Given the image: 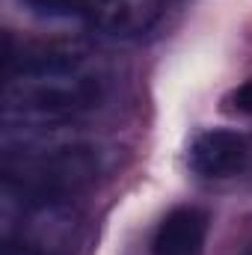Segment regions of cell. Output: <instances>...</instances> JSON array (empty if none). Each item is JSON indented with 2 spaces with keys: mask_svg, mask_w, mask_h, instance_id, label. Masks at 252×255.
Here are the masks:
<instances>
[{
  "mask_svg": "<svg viewBox=\"0 0 252 255\" xmlns=\"http://www.w3.org/2000/svg\"><path fill=\"white\" fill-rule=\"evenodd\" d=\"M104 98V77L89 60L71 51H27L6 54L3 104L6 119L68 122L77 113L98 107Z\"/></svg>",
  "mask_w": 252,
  "mask_h": 255,
  "instance_id": "cell-1",
  "label": "cell"
},
{
  "mask_svg": "<svg viewBox=\"0 0 252 255\" xmlns=\"http://www.w3.org/2000/svg\"><path fill=\"white\" fill-rule=\"evenodd\" d=\"M80 232V211L74 199L24 190L3 178L0 187V241L18 244L45 255L65 253Z\"/></svg>",
  "mask_w": 252,
  "mask_h": 255,
  "instance_id": "cell-2",
  "label": "cell"
},
{
  "mask_svg": "<svg viewBox=\"0 0 252 255\" xmlns=\"http://www.w3.org/2000/svg\"><path fill=\"white\" fill-rule=\"evenodd\" d=\"M18 3L48 18L80 21L89 30L110 39H136L148 33L160 21L166 6V0H18Z\"/></svg>",
  "mask_w": 252,
  "mask_h": 255,
  "instance_id": "cell-3",
  "label": "cell"
},
{
  "mask_svg": "<svg viewBox=\"0 0 252 255\" xmlns=\"http://www.w3.org/2000/svg\"><path fill=\"white\" fill-rule=\"evenodd\" d=\"M250 160V142L232 128H208L193 136L187 148V163L199 178L223 181L238 175Z\"/></svg>",
  "mask_w": 252,
  "mask_h": 255,
  "instance_id": "cell-4",
  "label": "cell"
},
{
  "mask_svg": "<svg viewBox=\"0 0 252 255\" xmlns=\"http://www.w3.org/2000/svg\"><path fill=\"white\" fill-rule=\"evenodd\" d=\"M208 223V211L199 205L172 208L151 235V255H202Z\"/></svg>",
  "mask_w": 252,
  "mask_h": 255,
  "instance_id": "cell-5",
  "label": "cell"
},
{
  "mask_svg": "<svg viewBox=\"0 0 252 255\" xmlns=\"http://www.w3.org/2000/svg\"><path fill=\"white\" fill-rule=\"evenodd\" d=\"M229 104H232V110H235V113H241V116H252V80L241 83V86L232 92Z\"/></svg>",
  "mask_w": 252,
  "mask_h": 255,
  "instance_id": "cell-6",
  "label": "cell"
},
{
  "mask_svg": "<svg viewBox=\"0 0 252 255\" xmlns=\"http://www.w3.org/2000/svg\"><path fill=\"white\" fill-rule=\"evenodd\" d=\"M0 255H45V253L27 250V247H18V244H3V253H0Z\"/></svg>",
  "mask_w": 252,
  "mask_h": 255,
  "instance_id": "cell-7",
  "label": "cell"
}]
</instances>
